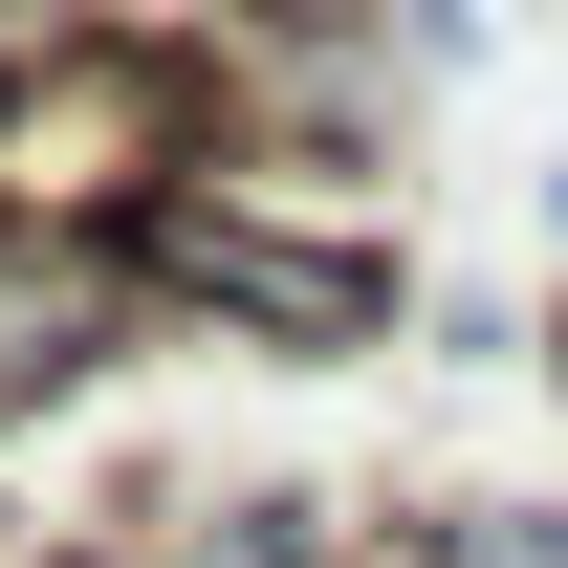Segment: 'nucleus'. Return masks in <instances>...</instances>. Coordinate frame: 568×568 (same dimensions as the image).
<instances>
[{"mask_svg":"<svg viewBox=\"0 0 568 568\" xmlns=\"http://www.w3.org/2000/svg\"><path fill=\"white\" fill-rule=\"evenodd\" d=\"M132 263H153V306H219V328L284 351V372L394 351V306H416L394 241H351V219H263V197H219V175H153V197H132Z\"/></svg>","mask_w":568,"mask_h":568,"instance_id":"f257e3e1","label":"nucleus"},{"mask_svg":"<svg viewBox=\"0 0 568 568\" xmlns=\"http://www.w3.org/2000/svg\"><path fill=\"white\" fill-rule=\"evenodd\" d=\"M153 328V263H132V219H0V416H44V394H88V372Z\"/></svg>","mask_w":568,"mask_h":568,"instance_id":"f03ea898","label":"nucleus"},{"mask_svg":"<svg viewBox=\"0 0 568 568\" xmlns=\"http://www.w3.org/2000/svg\"><path fill=\"white\" fill-rule=\"evenodd\" d=\"M372 568H568V503H437V525H394Z\"/></svg>","mask_w":568,"mask_h":568,"instance_id":"7ed1b4c3","label":"nucleus"},{"mask_svg":"<svg viewBox=\"0 0 568 568\" xmlns=\"http://www.w3.org/2000/svg\"><path fill=\"white\" fill-rule=\"evenodd\" d=\"M175 568H351V525H328V503H219Z\"/></svg>","mask_w":568,"mask_h":568,"instance_id":"20e7f679","label":"nucleus"},{"mask_svg":"<svg viewBox=\"0 0 568 568\" xmlns=\"http://www.w3.org/2000/svg\"><path fill=\"white\" fill-rule=\"evenodd\" d=\"M88 44H110V0H0V67H22V88L88 67Z\"/></svg>","mask_w":568,"mask_h":568,"instance_id":"39448f33","label":"nucleus"},{"mask_svg":"<svg viewBox=\"0 0 568 568\" xmlns=\"http://www.w3.org/2000/svg\"><path fill=\"white\" fill-rule=\"evenodd\" d=\"M372 0H219V67H241V44H351Z\"/></svg>","mask_w":568,"mask_h":568,"instance_id":"423d86ee","label":"nucleus"},{"mask_svg":"<svg viewBox=\"0 0 568 568\" xmlns=\"http://www.w3.org/2000/svg\"><path fill=\"white\" fill-rule=\"evenodd\" d=\"M547 394H568V328H547Z\"/></svg>","mask_w":568,"mask_h":568,"instance_id":"0eeeda50","label":"nucleus"},{"mask_svg":"<svg viewBox=\"0 0 568 568\" xmlns=\"http://www.w3.org/2000/svg\"><path fill=\"white\" fill-rule=\"evenodd\" d=\"M0 110H22V67H0Z\"/></svg>","mask_w":568,"mask_h":568,"instance_id":"6e6552de","label":"nucleus"}]
</instances>
